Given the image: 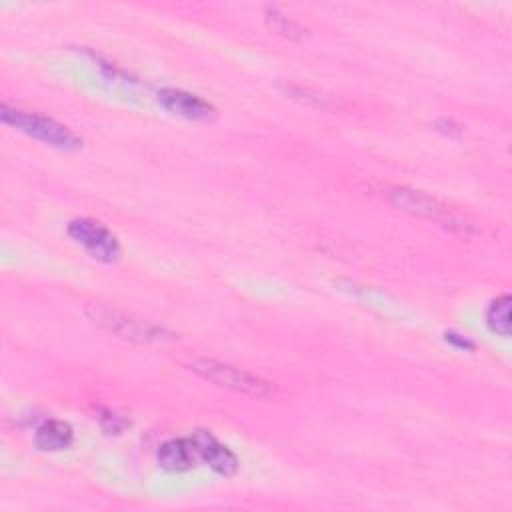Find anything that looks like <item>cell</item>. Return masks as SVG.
Masks as SVG:
<instances>
[{
	"mask_svg": "<svg viewBox=\"0 0 512 512\" xmlns=\"http://www.w3.org/2000/svg\"><path fill=\"white\" fill-rule=\"evenodd\" d=\"M194 374H198L200 378L232 390L236 394H244V396H252V398H274L278 394V386L258 374H252L248 370H242L238 366L214 360V358H192L186 364Z\"/></svg>",
	"mask_w": 512,
	"mask_h": 512,
	"instance_id": "1",
	"label": "cell"
},
{
	"mask_svg": "<svg viewBox=\"0 0 512 512\" xmlns=\"http://www.w3.org/2000/svg\"><path fill=\"white\" fill-rule=\"evenodd\" d=\"M84 312L94 324H98L106 332L116 334L124 340L144 342V344L174 340V332H170L168 328L106 304H88Z\"/></svg>",
	"mask_w": 512,
	"mask_h": 512,
	"instance_id": "2",
	"label": "cell"
},
{
	"mask_svg": "<svg viewBox=\"0 0 512 512\" xmlns=\"http://www.w3.org/2000/svg\"><path fill=\"white\" fill-rule=\"evenodd\" d=\"M0 118L4 124L52 146L58 150H78L82 146V140L62 122L44 116L40 112H30L22 108H14L10 104L0 106Z\"/></svg>",
	"mask_w": 512,
	"mask_h": 512,
	"instance_id": "3",
	"label": "cell"
},
{
	"mask_svg": "<svg viewBox=\"0 0 512 512\" xmlns=\"http://www.w3.org/2000/svg\"><path fill=\"white\" fill-rule=\"evenodd\" d=\"M384 194H386L388 202H392L396 208H400L408 214L432 220L450 230H458V232L472 230V224L466 218H462L458 212L448 208L438 198L428 196L420 190H412L406 186H390V188H386Z\"/></svg>",
	"mask_w": 512,
	"mask_h": 512,
	"instance_id": "4",
	"label": "cell"
},
{
	"mask_svg": "<svg viewBox=\"0 0 512 512\" xmlns=\"http://www.w3.org/2000/svg\"><path fill=\"white\" fill-rule=\"evenodd\" d=\"M66 232L76 244H80L98 262L112 264L122 254V248H120V242H118L116 234L106 224H102L100 220L74 218V220L68 222Z\"/></svg>",
	"mask_w": 512,
	"mask_h": 512,
	"instance_id": "5",
	"label": "cell"
},
{
	"mask_svg": "<svg viewBox=\"0 0 512 512\" xmlns=\"http://www.w3.org/2000/svg\"><path fill=\"white\" fill-rule=\"evenodd\" d=\"M156 100L170 114H176L194 122H210L218 114L212 102L182 88H160L156 92Z\"/></svg>",
	"mask_w": 512,
	"mask_h": 512,
	"instance_id": "6",
	"label": "cell"
},
{
	"mask_svg": "<svg viewBox=\"0 0 512 512\" xmlns=\"http://www.w3.org/2000/svg\"><path fill=\"white\" fill-rule=\"evenodd\" d=\"M190 438L196 446L200 462L210 466V470L226 478L238 472L240 468L238 456L226 444H222L210 430H196L190 434Z\"/></svg>",
	"mask_w": 512,
	"mask_h": 512,
	"instance_id": "7",
	"label": "cell"
},
{
	"mask_svg": "<svg viewBox=\"0 0 512 512\" xmlns=\"http://www.w3.org/2000/svg\"><path fill=\"white\" fill-rule=\"evenodd\" d=\"M158 464L168 472H188L198 466L200 458L190 436L170 438L158 446L156 452Z\"/></svg>",
	"mask_w": 512,
	"mask_h": 512,
	"instance_id": "8",
	"label": "cell"
},
{
	"mask_svg": "<svg viewBox=\"0 0 512 512\" xmlns=\"http://www.w3.org/2000/svg\"><path fill=\"white\" fill-rule=\"evenodd\" d=\"M74 442V430L64 420H46L34 432V446L42 452H60Z\"/></svg>",
	"mask_w": 512,
	"mask_h": 512,
	"instance_id": "9",
	"label": "cell"
},
{
	"mask_svg": "<svg viewBox=\"0 0 512 512\" xmlns=\"http://www.w3.org/2000/svg\"><path fill=\"white\" fill-rule=\"evenodd\" d=\"M510 306H512V298L508 294H502L494 298L486 310V324L498 336H510V330H512Z\"/></svg>",
	"mask_w": 512,
	"mask_h": 512,
	"instance_id": "10",
	"label": "cell"
},
{
	"mask_svg": "<svg viewBox=\"0 0 512 512\" xmlns=\"http://www.w3.org/2000/svg\"><path fill=\"white\" fill-rule=\"evenodd\" d=\"M264 22H266V26H268L272 32H276V34H280V36H284V38H290V40H300V38H304V34H306V28H304V26H300L294 18L282 14V12H280L278 8H274V6H268V8L264 10Z\"/></svg>",
	"mask_w": 512,
	"mask_h": 512,
	"instance_id": "11",
	"label": "cell"
},
{
	"mask_svg": "<svg viewBox=\"0 0 512 512\" xmlns=\"http://www.w3.org/2000/svg\"><path fill=\"white\" fill-rule=\"evenodd\" d=\"M100 424H102V428H104L108 434H120V432L128 426L126 418L118 416L114 410H102V414H100Z\"/></svg>",
	"mask_w": 512,
	"mask_h": 512,
	"instance_id": "12",
	"label": "cell"
},
{
	"mask_svg": "<svg viewBox=\"0 0 512 512\" xmlns=\"http://www.w3.org/2000/svg\"><path fill=\"white\" fill-rule=\"evenodd\" d=\"M444 338H446V342H450V344H454V346H458V348H462V350H472V348H474V344H472L468 338H462V336L456 334V332H446Z\"/></svg>",
	"mask_w": 512,
	"mask_h": 512,
	"instance_id": "13",
	"label": "cell"
}]
</instances>
